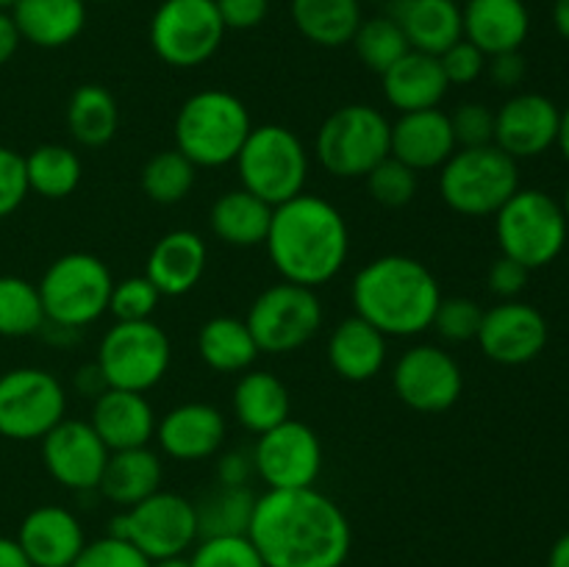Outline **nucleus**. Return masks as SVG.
<instances>
[{"instance_id":"1","label":"nucleus","mask_w":569,"mask_h":567,"mask_svg":"<svg viewBox=\"0 0 569 567\" xmlns=\"http://www.w3.org/2000/svg\"><path fill=\"white\" fill-rule=\"evenodd\" d=\"M248 537L267 567H342L353 548L342 506L315 487L259 495Z\"/></svg>"},{"instance_id":"2","label":"nucleus","mask_w":569,"mask_h":567,"mask_svg":"<svg viewBox=\"0 0 569 567\" xmlns=\"http://www.w3.org/2000/svg\"><path fill=\"white\" fill-rule=\"evenodd\" d=\"M264 245L283 281L317 289L342 272L350 228L337 206L320 195L300 192L272 209Z\"/></svg>"},{"instance_id":"3","label":"nucleus","mask_w":569,"mask_h":567,"mask_svg":"<svg viewBox=\"0 0 569 567\" xmlns=\"http://www.w3.org/2000/svg\"><path fill=\"white\" fill-rule=\"evenodd\" d=\"M350 298L356 315L372 322L383 337H417L431 328L442 289L422 261L389 253L356 272Z\"/></svg>"},{"instance_id":"4","label":"nucleus","mask_w":569,"mask_h":567,"mask_svg":"<svg viewBox=\"0 0 569 567\" xmlns=\"http://www.w3.org/2000/svg\"><path fill=\"white\" fill-rule=\"evenodd\" d=\"M176 148L194 167H226L237 161L253 131L250 111L226 89H203L183 100L176 115Z\"/></svg>"},{"instance_id":"5","label":"nucleus","mask_w":569,"mask_h":567,"mask_svg":"<svg viewBox=\"0 0 569 567\" xmlns=\"http://www.w3.org/2000/svg\"><path fill=\"white\" fill-rule=\"evenodd\" d=\"M517 189V161L498 145L459 148L439 167V195L465 217H495Z\"/></svg>"},{"instance_id":"6","label":"nucleus","mask_w":569,"mask_h":567,"mask_svg":"<svg viewBox=\"0 0 569 567\" xmlns=\"http://www.w3.org/2000/svg\"><path fill=\"white\" fill-rule=\"evenodd\" d=\"M237 170L242 189L253 192L270 206L306 192L309 178V153L298 133L287 126H253L237 156Z\"/></svg>"},{"instance_id":"7","label":"nucleus","mask_w":569,"mask_h":567,"mask_svg":"<svg viewBox=\"0 0 569 567\" xmlns=\"http://www.w3.org/2000/svg\"><path fill=\"white\" fill-rule=\"evenodd\" d=\"M37 287L48 326L78 331L83 326H92L109 311L114 278L103 259L76 250V253L59 256L44 270Z\"/></svg>"},{"instance_id":"8","label":"nucleus","mask_w":569,"mask_h":567,"mask_svg":"<svg viewBox=\"0 0 569 567\" xmlns=\"http://www.w3.org/2000/svg\"><path fill=\"white\" fill-rule=\"evenodd\" d=\"M567 231L569 222L561 203L542 189H517L495 215L500 253L520 261L528 270H539L559 259Z\"/></svg>"},{"instance_id":"9","label":"nucleus","mask_w":569,"mask_h":567,"mask_svg":"<svg viewBox=\"0 0 569 567\" xmlns=\"http://www.w3.org/2000/svg\"><path fill=\"white\" fill-rule=\"evenodd\" d=\"M392 122L367 103L339 106L322 120L315 153L333 178H365L389 156Z\"/></svg>"},{"instance_id":"10","label":"nucleus","mask_w":569,"mask_h":567,"mask_svg":"<svg viewBox=\"0 0 569 567\" xmlns=\"http://www.w3.org/2000/svg\"><path fill=\"white\" fill-rule=\"evenodd\" d=\"M94 361L111 389L148 392L170 370L172 345L153 320L114 322L100 339Z\"/></svg>"},{"instance_id":"11","label":"nucleus","mask_w":569,"mask_h":567,"mask_svg":"<svg viewBox=\"0 0 569 567\" xmlns=\"http://www.w3.org/2000/svg\"><path fill=\"white\" fill-rule=\"evenodd\" d=\"M109 534L137 545L150 561L183 556L200 539L194 504L167 489L139 500L131 509H122V515L111 520Z\"/></svg>"},{"instance_id":"12","label":"nucleus","mask_w":569,"mask_h":567,"mask_svg":"<svg viewBox=\"0 0 569 567\" xmlns=\"http://www.w3.org/2000/svg\"><path fill=\"white\" fill-rule=\"evenodd\" d=\"M226 26L214 0H161L150 17V48L164 64L189 70L220 50Z\"/></svg>"},{"instance_id":"13","label":"nucleus","mask_w":569,"mask_h":567,"mask_svg":"<svg viewBox=\"0 0 569 567\" xmlns=\"http://www.w3.org/2000/svg\"><path fill=\"white\" fill-rule=\"evenodd\" d=\"M244 322L261 354H292L322 328V304L315 289L281 281L253 300Z\"/></svg>"},{"instance_id":"14","label":"nucleus","mask_w":569,"mask_h":567,"mask_svg":"<svg viewBox=\"0 0 569 567\" xmlns=\"http://www.w3.org/2000/svg\"><path fill=\"white\" fill-rule=\"evenodd\" d=\"M67 415V392L42 367H14L0 376V437L42 439Z\"/></svg>"},{"instance_id":"15","label":"nucleus","mask_w":569,"mask_h":567,"mask_svg":"<svg viewBox=\"0 0 569 567\" xmlns=\"http://www.w3.org/2000/svg\"><path fill=\"white\" fill-rule=\"evenodd\" d=\"M256 476L267 489H306L315 487L322 470V442L300 420H283L281 426L259 434L253 448Z\"/></svg>"},{"instance_id":"16","label":"nucleus","mask_w":569,"mask_h":567,"mask_svg":"<svg viewBox=\"0 0 569 567\" xmlns=\"http://www.w3.org/2000/svg\"><path fill=\"white\" fill-rule=\"evenodd\" d=\"M395 395L409 409L437 415L456 406L465 389L461 365L437 345H417L398 359L392 372Z\"/></svg>"},{"instance_id":"17","label":"nucleus","mask_w":569,"mask_h":567,"mask_svg":"<svg viewBox=\"0 0 569 567\" xmlns=\"http://www.w3.org/2000/svg\"><path fill=\"white\" fill-rule=\"evenodd\" d=\"M111 450L83 420H64L42 437V459L53 481L76 493H98Z\"/></svg>"},{"instance_id":"18","label":"nucleus","mask_w":569,"mask_h":567,"mask_svg":"<svg viewBox=\"0 0 569 567\" xmlns=\"http://www.w3.org/2000/svg\"><path fill=\"white\" fill-rule=\"evenodd\" d=\"M478 345L498 365H528L548 345V320L522 300H503L483 311Z\"/></svg>"},{"instance_id":"19","label":"nucleus","mask_w":569,"mask_h":567,"mask_svg":"<svg viewBox=\"0 0 569 567\" xmlns=\"http://www.w3.org/2000/svg\"><path fill=\"white\" fill-rule=\"evenodd\" d=\"M561 109L539 92H522L495 111V145L511 159H533L559 139Z\"/></svg>"},{"instance_id":"20","label":"nucleus","mask_w":569,"mask_h":567,"mask_svg":"<svg viewBox=\"0 0 569 567\" xmlns=\"http://www.w3.org/2000/svg\"><path fill=\"white\" fill-rule=\"evenodd\" d=\"M226 417L211 404H181L156 422L159 448L176 461L211 459L226 442Z\"/></svg>"},{"instance_id":"21","label":"nucleus","mask_w":569,"mask_h":567,"mask_svg":"<svg viewBox=\"0 0 569 567\" xmlns=\"http://www.w3.org/2000/svg\"><path fill=\"white\" fill-rule=\"evenodd\" d=\"M17 543L22 545L33 567H72L87 545V537L70 509L48 504L22 517Z\"/></svg>"},{"instance_id":"22","label":"nucleus","mask_w":569,"mask_h":567,"mask_svg":"<svg viewBox=\"0 0 569 567\" xmlns=\"http://www.w3.org/2000/svg\"><path fill=\"white\" fill-rule=\"evenodd\" d=\"M450 117L442 109L406 111L392 122L389 156L409 165L415 172L439 170L456 153Z\"/></svg>"},{"instance_id":"23","label":"nucleus","mask_w":569,"mask_h":567,"mask_svg":"<svg viewBox=\"0 0 569 567\" xmlns=\"http://www.w3.org/2000/svg\"><path fill=\"white\" fill-rule=\"evenodd\" d=\"M209 261V248L203 237L187 228L167 231L150 248L144 276L161 292V298H181L200 284Z\"/></svg>"},{"instance_id":"24","label":"nucleus","mask_w":569,"mask_h":567,"mask_svg":"<svg viewBox=\"0 0 569 567\" xmlns=\"http://www.w3.org/2000/svg\"><path fill=\"white\" fill-rule=\"evenodd\" d=\"M156 411L144 392H128V389H106L103 395L94 398L92 420L94 428L106 448L128 450L144 448L156 437Z\"/></svg>"},{"instance_id":"25","label":"nucleus","mask_w":569,"mask_h":567,"mask_svg":"<svg viewBox=\"0 0 569 567\" xmlns=\"http://www.w3.org/2000/svg\"><path fill=\"white\" fill-rule=\"evenodd\" d=\"M461 28L478 50L489 56L520 50L531 31V14L522 0H467Z\"/></svg>"},{"instance_id":"26","label":"nucleus","mask_w":569,"mask_h":567,"mask_svg":"<svg viewBox=\"0 0 569 567\" xmlns=\"http://www.w3.org/2000/svg\"><path fill=\"white\" fill-rule=\"evenodd\" d=\"M383 98L389 106L406 115V111L439 109L448 94L450 83L445 78L439 56L409 50L400 61H395L381 76Z\"/></svg>"},{"instance_id":"27","label":"nucleus","mask_w":569,"mask_h":567,"mask_svg":"<svg viewBox=\"0 0 569 567\" xmlns=\"http://www.w3.org/2000/svg\"><path fill=\"white\" fill-rule=\"evenodd\" d=\"M389 17L400 26L409 48L420 53L442 56L465 37L461 6L456 0H392Z\"/></svg>"},{"instance_id":"28","label":"nucleus","mask_w":569,"mask_h":567,"mask_svg":"<svg viewBox=\"0 0 569 567\" xmlns=\"http://www.w3.org/2000/svg\"><path fill=\"white\" fill-rule=\"evenodd\" d=\"M328 361L345 381H370L387 365V337L365 317H345L328 339Z\"/></svg>"},{"instance_id":"29","label":"nucleus","mask_w":569,"mask_h":567,"mask_svg":"<svg viewBox=\"0 0 569 567\" xmlns=\"http://www.w3.org/2000/svg\"><path fill=\"white\" fill-rule=\"evenodd\" d=\"M20 39L37 48H64L87 26V0H20L11 9Z\"/></svg>"},{"instance_id":"30","label":"nucleus","mask_w":569,"mask_h":567,"mask_svg":"<svg viewBox=\"0 0 569 567\" xmlns=\"http://www.w3.org/2000/svg\"><path fill=\"white\" fill-rule=\"evenodd\" d=\"M161 476H164V470H161L159 456L148 445L144 448L114 450V454H109L106 470L100 476L98 495L122 506V509H131L139 500L159 493Z\"/></svg>"},{"instance_id":"31","label":"nucleus","mask_w":569,"mask_h":567,"mask_svg":"<svg viewBox=\"0 0 569 567\" xmlns=\"http://www.w3.org/2000/svg\"><path fill=\"white\" fill-rule=\"evenodd\" d=\"M272 209L276 206L264 203L248 189H228L211 206L209 226L217 233V239L231 245V248H256V245H264Z\"/></svg>"},{"instance_id":"32","label":"nucleus","mask_w":569,"mask_h":567,"mask_svg":"<svg viewBox=\"0 0 569 567\" xmlns=\"http://www.w3.org/2000/svg\"><path fill=\"white\" fill-rule=\"evenodd\" d=\"M289 409L292 400L287 384L272 372L250 370L233 387V415L248 431L264 434L281 426L283 420H289Z\"/></svg>"},{"instance_id":"33","label":"nucleus","mask_w":569,"mask_h":567,"mask_svg":"<svg viewBox=\"0 0 569 567\" xmlns=\"http://www.w3.org/2000/svg\"><path fill=\"white\" fill-rule=\"evenodd\" d=\"M198 354L203 365L214 372H244L253 367L261 350L248 322L231 315H220L200 326Z\"/></svg>"},{"instance_id":"34","label":"nucleus","mask_w":569,"mask_h":567,"mask_svg":"<svg viewBox=\"0 0 569 567\" xmlns=\"http://www.w3.org/2000/svg\"><path fill=\"white\" fill-rule=\"evenodd\" d=\"M292 22L309 42L342 48L353 42L361 26L359 0H292Z\"/></svg>"},{"instance_id":"35","label":"nucleus","mask_w":569,"mask_h":567,"mask_svg":"<svg viewBox=\"0 0 569 567\" xmlns=\"http://www.w3.org/2000/svg\"><path fill=\"white\" fill-rule=\"evenodd\" d=\"M67 128L83 148H103L120 128V106L100 83H81L67 103Z\"/></svg>"},{"instance_id":"36","label":"nucleus","mask_w":569,"mask_h":567,"mask_svg":"<svg viewBox=\"0 0 569 567\" xmlns=\"http://www.w3.org/2000/svg\"><path fill=\"white\" fill-rule=\"evenodd\" d=\"M28 192H37L44 200L70 198L83 178L81 156L59 142L37 145L26 156Z\"/></svg>"},{"instance_id":"37","label":"nucleus","mask_w":569,"mask_h":567,"mask_svg":"<svg viewBox=\"0 0 569 567\" xmlns=\"http://www.w3.org/2000/svg\"><path fill=\"white\" fill-rule=\"evenodd\" d=\"M256 498L259 495L250 493V487H222V484H217L209 495H203L194 504L200 539L248 534L250 520H253Z\"/></svg>"},{"instance_id":"38","label":"nucleus","mask_w":569,"mask_h":567,"mask_svg":"<svg viewBox=\"0 0 569 567\" xmlns=\"http://www.w3.org/2000/svg\"><path fill=\"white\" fill-rule=\"evenodd\" d=\"M48 326L39 287L20 276H0V337L20 339Z\"/></svg>"},{"instance_id":"39","label":"nucleus","mask_w":569,"mask_h":567,"mask_svg":"<svg viewBox=\"0 0 569 567\" xmlns=\"http://www.w3.org/2000/svg\"><path fill=\"white\" fill-rule=\"evenodd\" d=\"M194 181H198V167L178 148L150 156L142 167V176H139L142 192L161 206L181 203L192 192Z\"/></svg>"},{"instance_id":"40","label":"nucleus","mask_w":569,"mask_h":567,"mask_svg":"<svg viewBox=\"0 0 569 567\" xmlns=\"http://www.w3.org/2000/svg\"><path fill=\"white\" fill-rule=\"evenodd\" d=\"M350 44L356 48V56L361 59V64H365L367 70L378 72V76H383L395 61H400L411 50L403 31H400V26L389 14L361 20L359 31H356L353 42Z\"/></svg>"},{"instance_id":"41","label":"nucleus","mask_w":569,"mask_h":567,"mask_svg":"<svg viewBox=\"0 0 569 567\" xmlns=\"http://www.w3.org/2000/svg\"><path fill=\"white\" fill-rule=\"evenodd\" d=\"M417 176L420 172L411 170L409 165L398 161L395 156H387L365 176L367 192L376 203L387 206V209H400V206H409L415 200L417 187H420Z\"/></svg>"},{"instance_id":"42","label":"nucleus","mask_w":569,"mask_h":567,"mask_svg":"<svg viewBox=\"0 0 569 567\" xmlns=\"http://www.w3.org/2000/svg\"><path fill=\"white\" fill-rule=\"evenodd\" d=\"M192 567H267L248 534L203 537L189 556Z\"/></svg>"},{"instance_id":"43","label":"nucleus","mask_w":569,"mask_h":567,"mask_svg":"<svg viewBox=\"0 0 569 567\" xmlns=\"http://www.w3.org/2000/svg\"><path fill=\"white\" fill-rule=\"evenodd\" d=\"M161 292L148 281V276H131L114 281L109 298V311L114 322H139L153 320V311L159 309Z\"/></svg>"},{"instance_id":"44","label":"nucleus","mask_w":569,"mask_h":567,"mask_svg":"<svg viewBox=\"0 0 569 567\" xmlns=\"http://www.w3.org/2000/svg\"><path fill=\"white\" fill-rule=\"evenodd\" d=\"M483 309L472 298H442L433 315L431 328L445 342H470L481 331Z\"/></svg>"},{"instance_id":"45","label":"nucleus","mask_w":569,"mask_h":567,"mask_svg":"<svg viewBox=\"0 0 569 567\" xmlns=\"http://www.w3.org/2000/svg\"><path fill=\"white\" fill-rule=\"evenodd\" d=\"M153 561L131 545L128 539L114 537H100L94 543L83 545V550L78 554V559L72 561V567H150Z\"/></svg>"},{"instance_id":"46","label":"nucleus","mask_w":569,"mask_h":567,"mask_svg":"<svg viewBox=\"0 0 569 567\" xmlns=\"http://www.w3.org/2000/svg\"><path fill=\"white\" fill-rule=\"evenodd\" d=\"M450 117L456 148H483L495 145V111L483 103H461Z\"/></svg>"},{"instance_id":"47","label":"nucleus","mask_w":569,"mask_h":567,"mask_svg":"<svg viewBox=\"0 0 569 567\" xmlns=\"http://www.w3.org/2000/svg\"><path fill=\"white\" fill-rule=\"evenodd\" d=\"M439 64H442L450 87H465V83L478 81L487 72V53L478 50L470 39L461 37L459 42H453L439 56Z\"/></svg>"},{"instance_id":"48","label":"nucleus","mask_w":569,"mask_h":567,"mask_svg":"<svg viewBox=\"0 0 569 567\" xmlns=\"http://www.w3.org/2000/svg\"><path fill=\"white\" fill-rule=\"evenodd\" d=\"M28 198L26 156L0 145V220L14 215Z\"/></svg>"},{"instance_id":"49","label":"nucleus","mask_w":569,"mask_h":567,"mask_svg":"<svg viewBox=\"0 0 569 567\" xmlns=\"http://www.w3.org/2000/svg\"><path fill=\"white\" fill-rule=\"evenodd\" d=\"M226 31H250L261 26L270 11V0H214Z\"/></svg>"},{"instance_id":"50","label":"nucleus","mask_w":569,"mask_h":567,"mask_svg":"<svg viewBox=\"0 0 569 567\" xmlns=\"http://www.w3.org/2000/svg\"><path fill=\"white\" fill-rule=\"evenodd\" d=\"M528 276H531V270H528L526 265L500 253V259H495V265L489 267V289H492L498 298L515 300L517 295L526 289Z\"/></svg>"},{"instance_id":"51","label":"nucleus","mask_w":569,"mask_h":567,"mask_svg":"<svg viewBox=\"0 0 569 567\" xmlns=\"http://www.w3.org/2000/svg\"><path fill=\"white\" fill-rule=\"evenodd\" d=\"M487 72L492 78L495 87L500 89H515L526 81V56L520 50H509V53H498V56H489L487 59Z\"/></svg>"},{"instance_id":"52","label":"nucleus","mask_w":569,"mask_h":567,"mask_svg":"<svg viewBox=\"0 0 569 567\" xmlns=\"http://www.w3.org/2000/svg\"><path fill=\"white\" fill-rule=\"evenodd\" d=\"M253 476V450H228L217 459V484L222 487H248Z\"/></svg>"},{"instance_id":"53","label":"nucleus","mask_w":569,"mask_h":567,"mask_svg":"<svg viewBox=\"0 0 569 567\" xmlns=\"http://www.w3.org/2000/svg\"><path fill=\"white\" fill-rule=\"evenodd\" d=\"M76 389L78 392L89 395V398H98V395H103L106 389H109V384H106L103 372H100L98 361H92V365L81 367V370L76 372Z\"/></svg>"},{"instance_id":"54","label":"nucleus","mask_w":569,"mask_h":567,"mask_svg":"<svg viewBox=\"0 0 569 567\" xmlns=\"http://www.w3.org/2000/svg\"><path fill=\"white\" fill-rule=\"evenodd\" d=\"M20 42V31H17L14 20H11V11H0V67L11 61Z\"/></svg>"},{"instance_id":"55","label":"nucleus","mask_w":569,"mask_h":567,"mask_svg":"<svg viewBox=\"0 0 569 567\" xmlns=\"http://www.w3.org/2000/svg\"><path fill=\"white\" fill-rule=\"evenodd\" d=\"M0 567H33L17 537H0Z\"/></svg>"},{"instance_id":"56","label":"nucleus","mask_w":569,"mask_h":567,"mask_svg":"<svg viewBox=\"0 0 569 567\" xmlns=\"http://www.w3.org/2000/svg\"><path fill=\"white\" fill-rule=\"evenodd\" d=\"M548 567H569V531L565 534V537L556 539V545L550 548Z\"/></svg>"},{"instance_id":"57","label":"nucleus","mask_w":569,"mask_h":567,"mask_svg":"<svg viewBox=\"0 0 569 567\" xmlns=\"http://www.w3.org/2000/svg\"><path fill=\"white\" fill-rule=\"evenodd\" d=\"M553 26L569 42V0H556L553 3Z\"/></svg>"},{"instance_id":"58","label":"nucleus","mask_w":569,"mask_h":567,"mask_svg":"<svg viewBox=\"0 0 569 567\" xmlns=\"http://www.w3.org/2000/svg\"><path fill=\"white\" fill-rule=\"evenodd\" d=\"M556 145L561 148V153H565V159L569 161V106L565 111H561V122H559V139H556Z\"/></svg>"},{"instance_id":"59","label":"nucleus","mask_w":569,"mask_h":567,"mask_svg":"<svg viewBox=\"0 0 569 567\" xmlns=\"http://www.w3.org/2000/svg\"><path fill=\"white\" fill-rule=\"evenodd\" d=\"M150 567H192V561L187 559V556H172V559H159L153 561Z\"/></svg>"},{"instance_id":"60","label":"nucleus","mask_w":569,"mask_h":567,"mask_svg":"<svg viewBox=\"0 0 569 567\" xmlns=\"http://www.w3.org/2000/svg\"><path fill=\"white\" fill-rule=\"evenodd\" d=\"M20 0H0V11H11Z\"/></svg>"},{"instance_id":"61","label":"nucleus","mask_w":569,"mask_h":567,"mask_svg":"<svg viewBox=\"0 0 569 567\" xmlns=\"http://www.w3.org/2000/svg\"><path fill=\"white\" fill-rule=\"evenodd\" d=\"M561 211H565V217H567V222H569V187H567V192H565V203H561Z\"/></svg>"},{"instance_id":"62","label":"nucleus","mask_w":569,"mask_h":567,"mask_svg":"<svg viewBox=\"0 0 569 567\" xmlns=\"http://www.w3.org/2000/svg\"><path fill=\"white\" fill-rule=\"evenodd\" d=\"M87 3H89V0H87ZM94 3H111V0H94Z\"/></svg>"},{"instance_id":"63","label":"nucleus","mask_w":569,"mask_h":567,"mask_svg":"<svg viewBox=\"0 0 569 567\" xmlns=\"http://www.w3.org/2000/svg\"><path fill=\"white\" fill-rule=\"evenodd\" d=\"M359 3H365V0H359ZM370 3H381V0H370Z\"/></svg>"}]
</instances>
